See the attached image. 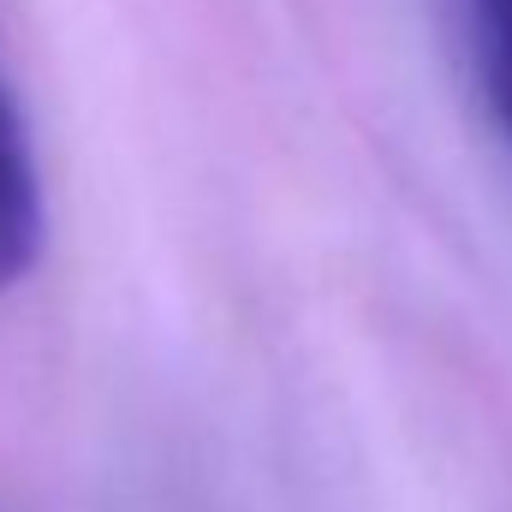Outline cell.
<instances>
[{
    "label": "cell",
    "mask_w": 512,
    "mask_h": 512,
    "mask_svg": "<svg viewBox=\"0 0 512 512\" xmlns=\"http://www.w3.org/2000/svg\"><path fill=\"white\" fill-rule=\"evenodd\" d=\"M471 30V60L489 96V114L512 137V0H459Z\"/></svg>",
    "instance_id": "2"
},
{
    "label": "cell",
    "mask_w": 512,
    "mask_h": 512,
    "mask_svg": "<svg viewBox=\"0 0 512 512\" xmlns=\"http://www.w3.org/2000/svg\"><path fill=\"white\" fill-rule=\"evenodd\" d=\"M48 251V197L30 126L0 84V292H18Z\"/></svg>",
    "instance_id": "1"
}]
</instances>
